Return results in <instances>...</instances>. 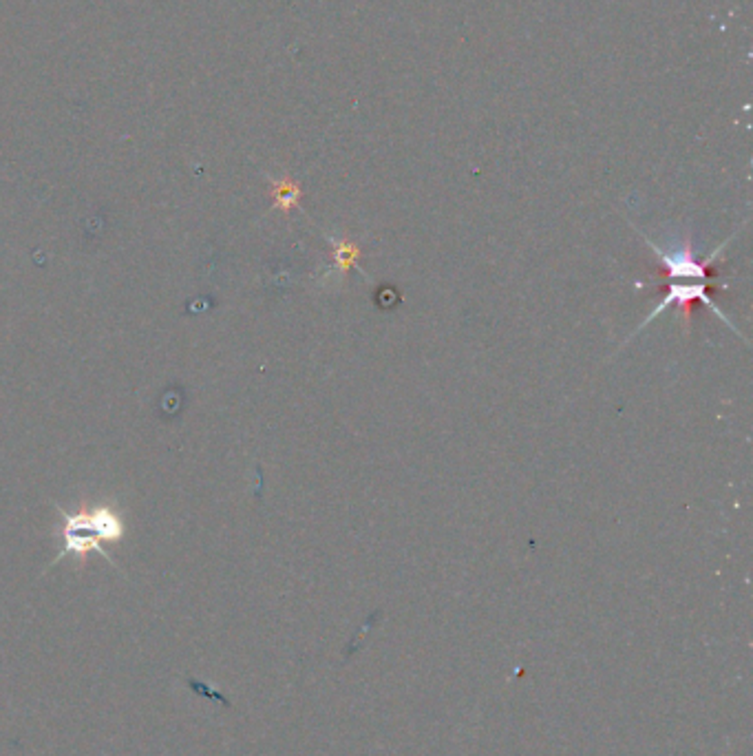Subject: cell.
Listing matches in <instances>:
<instances>
[{
    "label": "cell",
    "mask_w": 753,
    "mask_h": 756,
    "mask_svg": "<svg viewBox=\"0 0 753 756\" xmlns=\"http://www.w3.org/2000/svg\"><path fill=\"white\" fill-rule=\"evenodd\" d=\"M650 246L656 250L658 259H661V266H663L661 275H663V279H665L667 293L661 299V303H658V308L647 316L643 325H647L652 319H656L663 310H670L672 305H681V308L685 310V319H690V310L696 301H701V303H705L707 308L713 310L718 316H722L720 310L713 305L710 294H707L711 288V264L716 261L718 252L711 257V259L701 261L696 255H693L690 239H687L685 244L678 246V248L667 250V252L656 248L654 244ZM722 319H725V316H722Z\"/></svg>",
    "instance_id": "cell-1"
},
{
    "label": "cell",
    "mask_w": 753,
    "mask_h": 756,
    "mask_svg": "<svg viewBox=\"0 0 753 756\" xmlns=\"http://www.w3.org/2000/svg\"><path fill=\"white\" fill-rule=\"evenodd\" d=\"M62 511V509H60ZM64 527H62V551L60 555L56 557V562L64 560L67 555L78 557V560H84L88 553H100L102 557H108L107 548L102 546V542H120L124 537V520L120 513L116 511L108 504H102V507L93 509H82L78 513H64Z\"/></svg>",
    "instance_id": "cell-2"
},
{
    "label": "cell",
    "mask_w": 753,
    "mask_h": 756,
    "mask_svg": "<svg viewBox=\"0 0 753 756\" xmlns=\"http://www.w3.org/2000/svg\"><path fill=\"white\" fill-rule=\"evenodd\" d=\"M331 248H334V268L339 270L340 275H345L347 270L356 268V261L360 257V248L349 239H330Z\"/></svg>",
    "instance_id": "cell-3"
},
{
    "label": "cell",
    "mask_w": 753,
    "mask_h": 756,
    "mask_svg": "<svg viewBox=\"0 0 753 756\" xmlns=\"http://www.w3.org/2000/svg\"><path fill=\"white\" fill-rule=\"evenodd\" d=\"M299 200H301V189L294 184V182H290V180L276 182V184H274V206H276V209L290 212L296 204H299Z\"/></svg>",
    "instance_id": "cell-4"
}]
</instances>
